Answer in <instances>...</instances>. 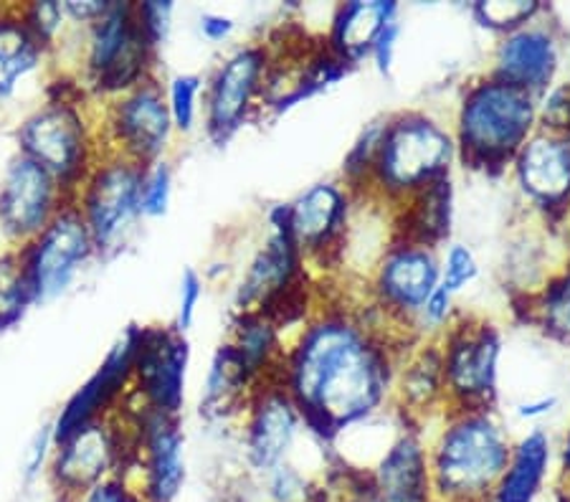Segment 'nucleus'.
I'll return each instance as SVG.
<instances>
[{
  "mask_svg": "<svg viewBox=\"0 0 570 502\" xmlns=\"http://www.w3.org/2000/svg\"><path fill=\"white\" fill-rule=\"evenodd\" d=\"M538 127L570 137V81H558L538 99Z\"/></svg>",
  "mask_w": 570,
  "mask_h": 502,
  "instance_id": "obj_37",
  "label": "nucleus"
},
{
  "mask_svg": "<svg viewBox=\"0 0 570 502\" xmlns=\"http://www.w3.org/2000/svg\"><path fill=\"white\" fill-rule=\"evenodd\" d=\"M173 132L176 130H173L165 87L153 77L127 95L112 99L107 115L105 150L150 168L163 160Z\"/></svg>",
  "mask_w": 570,
  "mask_h": 502,
  "instance_id": "obj_15",
  "label": "nucleus"
},
{
  "mask_svg": "<svg viewBox=\"0 0 570 502\" xmlns=\"http://www.w3.org/2000/svg\"><path fill=\"white\" fill-rule=\"evenodd\" d=\"M514 299H522L514 309H522L525 323L538 327L550 341L570 345V262L548 274L535 292Z\"/></svg>",
  "mask_w": 570,
  "mask_h": 502,
  "instance_id": "obj_30",
  "label": "nucleus"
},
{
  "mask_svg": "<svg viewBox=\"0 0 570 502\" xmlns=\"http://www.w3.org/2000/svg\"><path fill=\"white\" fill-rule=\"evenodd\" d=\"M553 467V440L546 429H530L512 442L508 467L490 502H538L548 485V474Z\"/></svg>",
  "mask_w": 570,
  "mask_h": 502,
  "instance_id": "obj_27",
  "label": "nucleus"
},
{
  "mask_svg": "<svg viewBox=\"0 0 570 502\" xmlns=\"http://www.w3.org/2000/svg\"><path fill=\"white\" fill-rule=\"evenodd\" d=\"M135 6H137V23H140L147 41L153 43V49L158 51L170 36L173 11H176V6H173L170 0H147V3H135Z\"/></svg>",
  "mask_w": 570,
  "mask_h": 502,
  "instance_id": "obj_40",
  "label": "nucleus"
},
{
  "mask_svg": "<svg viewBox=\"0 0 570 502\" xmlns=\"http://www.w3.org/2000/svg\"><path fill=\"white\" fill-rule=\"evenodd\" d=\"M200 299H204V277H200V274L193 267H188L180 277L178 315H176V323H173L180 333H188L193 323H196V313H198Z\"/></svg>",
  "mask_w": 570,
  "mask_h": 502,
  "instance_id": "obj_41",
  "label": "nucleus"
},
{
  "mask_svg": "<svg viewBox=\"0 0 570 502\" xmlns=\"http://www.w3.org/2000/svg\"><path fill=\"white\" fill-rule=\"evenodd\" d=\"M480 277V262L466 244H449L441 254V287H446L452 295L464 292L469 285H474Z\"/></svg>",
  "mask_w": 570,
  "mask_h": 502,
  "instance_id": "obj_35",
  "label": "nucleus"
},
{
  "mask_svg": "<svg viewBox=\"0 0 570 502\" xmlns=\"http://www.w3.org/2000/svg\"><path fill=\"white\" fill-rule=\"evenodd\" d=\"M73 502H147V500L142 495V490L137 488V482L130 480V474H119V478L99 482L97 488H91Z\"/></svg>",
  "mask_w": 570,
  "mask_h": 502,
  "instance_id": "obj_42",
  "label": "nucleus"
},
{
  "mask_svg": "<svg viewBox=\"0 0 570 502\" xmlns=\"http://www.w3.org/2000/svg\"><path fill=\"white\" fill-rule=\"evenodd\" d=\"M137 429V467L147 502H176L186 485V436L180 419L142 409Z\"/></svg>",
  "mask_w": 570,
  "mask_h": 502,
  "instance_id": "obj_22",
  "label": "nucleus"
},
{
  "mask_svg": "<svg viewBox=\"0 0 570 502\" xmlns=\"http://www.w3.org/2000/svg\"><path fill=\"white\" fill-rule=\"evenodd\" d=\"M252 391L254 381L249 378V373L244 371L232 345L224 343L216 351L214 361H210L206 391L204 398H200V414L224 419L228 414H236V411H244Z\"/></svg>",
  "mask_w": 570,
  "mask_h": 502,
  "instance_id": "obj_31",
  "label": "nucleus"
},
{
  "mask_svg": "<svg viewBox=\"0 0 570 502\" xmlns=\"http://www.w3.org/2000/svg\"><path fill=\"white\" fill-rule=\"evenodd\" d=\"M454 163L452 125L439 120L429 109L385 115L365 198L395 211L431 183L452 176Z\"/></svg>",
  "mask_w": 570,
  "mask_h": 502,
  "instance_id": "obj_4",
  "label": "nucleus"
},
{
  "mask_svg": "<svg viewBox=\"0 0 570 502\" xmlns=\"http://www.w3.org/2000/svg\"><path fill=\"white\" fill-rule=\"evenodd\" d=\"M441 285V254L434 246L391 239L365 279V303L389 327L395 341H421L416 323L426 299Z\"/></svg>",
  "mask_w": 570,
  "mask_h": 502,
  "instance_id": "obj_5",
  "label": "nucleus"
},
{
  "mask_svg": "<svg viewBox=\"0 0 570 502\" xmlns=\"http://www.w3.org/2000/svg\"><path fill=\"white\" fill-rule=\"evenodd\" d=\"M391 409L406 422L421 426H429L446 411L444 365L436 337H424L403 351L395 368Z\"/></svg>",
  "mask_w": 570,
  "mask_h": 502,
  "instance_id": "obj_24",
  "label": "nucleus"
},
{
  "mask_svg": "<svg viewBox=\"0 0 570 502\" xmlns=\"http://www.w3.org/2000/svg\"><path fill=\"white\" fill-rule=\"evenodd\" d=\"M401 16V6L395 0H351L337 3L330 18L327 33L322 36L330 53L345 63V67H361L371 59V49L385 26Z\"/></svg>",
  "mask_w": 570,
  "mask_h": 502,
  "instance_id": "obj_25",
  "label": "nucleus"
},
{
  "mask_svg": "<svg viewBox=\"0 0 570 502\" xmlns=\"http://www.w3.org/2000/svg\"><path fill=\"white\" fill-rule=\"evenodd\" d=\"M560 59H563V31L550 6H546V11L530 23L500 36L487 75L540 99L558 85Z\"/></svg>",
  "mask_w": 570,
  "mask_h": 502,
  "instance_id": "obj_16",
  "label": "nucleus"
},
{
  "mask_svg": "<svg viewBox=\"0 0 570 502\" xmlns=\"http://www.w3.org/2000/svg\"><path fill=\"white\" fill-rule=\"evenodd\" d=\"M226 343L234 348L236 358L242 361L254 386L264 378L277 376L284 348H287L284 333L269 317L259 313H236L232 323V337Z\"/></svg>",
  "mask_w": 570,
  "mask_h": 502,
  "instance_id": "obj_28",
  "label": "nucleus"
},
{
  "mask_svg": "<svg viewBox=\"0 0 570 502\" xmlns=\"http://www.w3.org/2000/svg\"><path fill=\"white\" fill-rule=\"evenodd\" d=\"M269 67V43L256 41L238 46L216 67L204 89L206 135L216 148L232 142L242 127L262 112Z\"/></svg>",
  "mask_w": 570,
  "mask_h": 502,
  "instance_id": "obj_12",
  "label": "nucleus"
},
{
  "mask_svg": "<svg viewBox=\"0 0 570 502\" xmlns=\"http://www.w3.org/2000/svg\"><path fill=\"white\" fill-rule=\"evenodd\" d=\"M542 11H546V3H540V0H512V3H504V0H490L487 3V0H480V3L469 8V13H472L480 29L498 36L520 29V26L530 23Z\"/></svg>",
  "mask_w": 570,
  "mask_h": 502,
  "instance_id": "obj_32",
  "label": "nucleus"
},
{
  "mask_svg": "<svg viewBox=\"0 0 570 502\" xmlns=\"http://www.w3.org/2000/svg\"><path fill=\"white\" fill-rule=\"evenodd\" d=\"M558 406V398L556 396H540V398H532V401H522V404L514 406V414L522 422H538V419L553 414Z\"/></svg>",
  "mask_w": 570,
  "mask_h": 502,
  "instance_id": "obj_47",
  "label": "nucleus"
},
{
  "mask_svg": "<svg viewBox=\"0 0 570 502\" xmlns=\"http://www.w3.org/2000/svg\"><path fill=\"white\" fill-rule=\"evenodd\" d=\"M198 29H200V36H204L206 41H226L228 36L234 33L236 23L232 16H224V13H204L200 16L198 21Z\"/></svg>",
  "mask_w": 570,
  "mask_h": 502,
  "instance_id": "obj_46",
  "label": "nucleus"
},
{
  "mask_svg": "<svg viewBox=\"0 0 570 502\" xmlns=\"http://www.w3.org/2000/svg\"><path fill=\"white\" fill-rule=\"evenodd\" d=\"M63 204H69V198L59 183L18 152L0 180V234L18 249L36 239Z\"/></svg>",
  "mask_w": 570,
  "mask_h": 502,
  "instance_id": "obj_20",
  "label": "nucleus"
},
{
  "mask_svg": "<svg viewBox=\"0 0 570 502\" xmlns=\"http://www.w3.org/2000/svg\"><path fill=\"white\" fill-rule=\"evenodd\" d=\"M91 257H97L95 239L77 200H69L36 239L18 246L16 267L33 305H43L67 292Z\"/></svg>",
  "mask_w": 570,
  "mask_h": 502,
  "instance_id": "obj_9",
  "label": "nucleus"
},
{
  "mask_svg": "<svg viewBox=\"0 0 570 502\" xmlns=\"http://www.w3.org/2000/svg\"><path fill=\"white\" fill-rule=\"evenodd\" d=\"M411 348V345H409ZM406 345L367 303L315 309L284 348L277 378L299 409L305 432L333 450L393 406L395 368Z\"/></svg>",
  "mask_w": 570,
  "mask_h": 502,
  "instance_id": "obj_1",
  "label": "nucleus"
},
{
  "mask_svg": "<svg viewBox=\"0 0 570 502\" xmlns=\"http://www.w3.org/2000/svg\"><path fill=\"white\" fill-rule=\"evenodd\" d=\"M510 176L520 198L546 224L570 216V137L538 130L514 155Z\"/></svg>",
  "mask_w": 570,
  "mask_h": 502,
  "instance_id": "obj_18",
  "label": "nucleus"
},
{
  "mask_svg": "<svg viewBox=\"0 0 570 502\" xmlns=\"http://www.w3.org/2000/svg\"><path fill=\"white\" fill-rule=\"evenodd\" d=\"M244 414V450L252 472L264 478L279 464L292 462L305 422L277 376L256 383Z\"/></svg>",
  "mask_w": 570,
  "mask_h": 502,
  "instance_id": "obj_19",
  "label": "nucleus"
},
{
  "mask_svg": "<svg viewBox=\"0 0 570 502\" xmlns=\"http://www.w3.org/2000/svg\"><path fill=\"white\" fill-rule=\"evenodd\" d=\"M563 46H566V51H568V59H570V31H568V33H563Z\"/></svg>",
  "mask_w": 570,
  "mask_h": 502,
  "instance_id": "obj_49",
  "label": "nucleus"
},
{
  "mask_svg": "<svg viewBox=\"0 0 570 502\" xmlns=\"http://www.w3.org/2000/svg\"><path fill=\"white\" fill-rule=\"evenodd\" d=\"M357 198L343 180H320L284 204L287 226L309 267L343 264Z\"/></svg>",
  "mask_w": 570,
  "mask_h": 502,
  "instance_id": "obj_14",
  "label": "nucleus"
},
{
  "mask_svg": "<svg viewBox=\"0 0 570 502\" xmlns=\"http://www.w3.org/2000/svg\"><path fill=\"white\" fill-rule=\"evenodd\" d=\"M16 140L18 152L49 173L69 200H77L79 188L102 155L81 107L67 97L51 99L26 117Z\"/></svg>",
  "mask_w": 570,
  "mask_h": 502,
  "instance_id": "obj_6",
  "label": "nucleus"
},
{
  "mask_svg": "<svg viewBox=\"0 0 570 502\" xmlns=\"http://www.w3.org/2000/svg\"><path fill=\"white\" fill-rule=\"evenodd\" d=\"M21 11L36 39L49 49V46L57 41V36L61 33L63 21H67V16H63V6L57 3V0H36L31 6H21Z\"/></svg>",
  "mask_w": 570,
  "mask_h": 502,
  "instance_id": "obj_39",
  "label": "nucleus"
},
{
  "mask_svg": "<svg viewBox=\"0 0 570 502\" xmlns=\"http://www.w3.org/2000/svg\"><path fill=\"white\" fill-rule=\"evenodd\" d=\"M61 6H63V16H67L69 21L87 26L89 29V26L107 11L109 0H69V3H61Z\"/></svg>",
  "mask_w": 570,
  "mask_h": 502,
  "instance_id": "obj_45",
  "label": "nucleus"
},
{
  "mask_svg": "<svg viewBox=\"0 0 570 502\" xmlns=\"http://www.w3.org/2000/svg\"><path fill=\"white\" fill-rule=\"evenodd\" d=\"M454 222V180L439 178L406 204L391 211L393 239H406L439 249L452 236Z\"/></svg>",
  "mask_w": 570,
  "mask_h": 502,
  "instance_id": "obj_26",
  "label": "nucleus"
},
{
  "mask_svg": "<svg viewBox=\"0 0 570 502\" xmlns=\"http://www.w3.org/2000/svg\"><path fill=\"white\" fill-rule=\"evenodd\" d=\"M456 313H459V309H456V295H452V292H449L446 287L439 285L434 289V295L426 299V305H424V309H421V315H419L416 333H419L421 341H424V337H439L441 333L446 331L449 325L454 323Z\"/></svg>",
  "mask_w": 570,
  "mask_h": 502,
  "instance_id": "obj_38",
  "label": "nucleus"
},
{
  "mask_svg": "<svg viewBox=\"0 0 570 502\" xmlns=\"http://www.w3.org/2000/svg\"><path fill=\"white\" fill-rule=\"evenodd\" d=\"M401 31H403V26H401L399 18H395L393 23L385 26V29L379 33V39H375V43H373L371 61H373V67H375V71H379L381 77H391L393 75L395 49H399Z\"/></svg>",
  "mask_w": 570,
  "mask_h": 502,
  "instance_id": "obj_44",
  "label": "nucleus"
},
{
  "mask_svg": "<svg viewBox=\"0 0 570 502\" xmlns=\"http://www.w3.org/2000/svg\"><path fill=\"white\" fill-rule=\"evenodd\" d=\"M145 170L137 163L102 150L97 166L77 194V206L89 226L97 254L122 249L127 234L142 218V180Z\"/></svg>",
  "mask_w": 570,
  "mask_h": 502,
  "instance_id": "obj_10",
  "label": "nucleus"
},
{
  "mask_svg": "<svg viewBox=\"0 0 570 502\" xmlns=\"http://www.w3.org/2000/svg\"><path fill=\"white\" fill-rule=\"evenodd\" d=\"M558 462H560V482H563V490L570 492V426L563 436V444H560Z\"/></svg>",
  "mask_w": 570,
  "mask_h": 502,
  "instance_id": "obj_48",
  "label": "nucleus"
},
{
  "mask_svg": "<svg viewBox=\"0 0 570 502\" xmlns=\"http://www.w3.org/2000/svg\"><path fill=\"white\" fill-rule=\"evenodd\" d=\"M307 267L305 254L299 252L287 226L284 206H274L269 211V236L254 254L249 269L236 289V313L277 315L294 297L312 287Z\"/></svg>",
  "mask_w": 570,
  "mask_h": 502,
  "instance_id": "obj_13",
  "label": "nucleus"
},
{
  "mask_svg": "<svg viewBox=\"0 0 570 502\" xmlns=\"http://www.w3.org/2000/svg\"><path fill=\"white\" fill-rule=\"evenodd\" d=\"M137 460V432L130 442L115 416L97 419L53 446L49 482L59 502H73L99 482L127 474Z\"/></svg>",
  "mask_w": 570,
  "mask_h": 502,
  "instance_id": "obj_11",
  "label": "nucleus"
},
{
  "mask_svg": "<svg viewBox=\"0 0 570 502\" xmlns=\"http://www.w3.org/2000/svg\"><path fill=\"white\" fill-rule=\"evenodd\" d=\"M429 440L434 502H490L512 454L498 409H446Z\"/></svg>",
  "mask_w": 570,
  "mask_h": 502,
  "instance_id": "obj_2",
  "label": "nucleus"
},
{
  "mask_svg": "<svg viewBox=\"0 0 570 502\" xmlns=\"http://www.w3.org/2000/svg\"><path fill=\"white\" fill-rule=\"evenodd\" d=\"M155 53L137 23V6L109 0L107 11L89 26L87 85L102 97H122L155 77Z\"/></svg>",
  "mask_w": 570,
  "mask_h": 502,
  "instance_id": "obj_8",
  "label": "nucleus"
},
{
  "mask_svg": "<svg viewBox=\"0 0 570 502\" xmlns=\"http://www.w3.org/2000/svg\"><path fill=\"white\" fill-rule=\"evenodd\" d=\"M8 257H11V252H6V254L0 252V267H3V264H6V259H8Z\"/></svg>",
  "mask_w": 570,
  "mask_h": 502,
  "instance_id": "obj_50",
  "label": "nucleus"
},
{
  "mask_svg": "<svg viewBox=\"0 0 570 502\" xmlns=\"http://www.w3.org/2000/svg\"><path fill=\"white\" fill-rule=\"evenodd\" d=\"M173 198V168L168 160H158L145 170L142 180V218H160L168 214Z\"/></svg>",
  "mask_w": 570,
  "mask_h": 502,
  "instance_id": "obj_36",
  "label": "nucleus"
},
{
  "mask_svg": "<svg viewBox=\"0 0 570 502\" xmlns=\"http://www.w3.org/2000/svg\"><path fill=\"white\" fill-rule=\"evenodd\" d=\"M538 130V97L484 75L469 79L454 112L456 160L464 168L500 178Z\"/></svg>",
  "mask_w": 570,
  "mask_h": 502,
  "instance_id": "obj_3",
  "label": "nucleus"
},
{
  "mask_svg": "<svg viewBox=\"0 0 570 502\" xmlns=\"http://www.w3.org/2000/svg\"><path fill=\"white\" fill-rule=\"evenodd\" d=\"M46 46L36 39L21 8H0V99L11 97L18 81L39 69Z\"/></svg>",
  "mask_w": 570,
  "mask_h": 502,
  "instance_id": "obj_29",
  "label": "nucleus"
},
{
  "mask_svg": "<svg viewBox=\"0 0 570 502\" xmlns=\"http://www.w3.org/2000/svg\"><path fill=\"white\" fill-rule=\"evenodd\" d=\"M446 409H498L502 331L492 319L456 313L439 337Z\"/></svg>",
  "mask_w": 570,
  "mask_h": 502,
  "instance_id": "obj_7",
  "label": "nucleus"
},
{
  "mask_svg": "<svg viewBox=\"0 0 570 502\" xmlns=\"http://www.w3.org/2000/svg\"><path fill=\"white\" fill-rule=\"evenodd\" d=\"M204 89L206 85L198 75H176L168 81L165 99H168L173 130L180 135H190L196 130L200 112V91Z\"/></svg>",
  "mask_w": 570,
  "mask_h": 502,
  "instance_id": "obj_33",
  "label": "nucleus"
},
{
  "mask_svg": "<svg viewBox=\"0 0 570 502\" xmlns=\"http://www.w3.org/2000/svg\"><path fill=\"white\" fill-rule=\"evenodd\" d=\"M266 502H309L317 480L302 472L294 462H284L262 478Z\"/></svg>",
  "mask_w": 570,
  "mask_h": 502,
  "instance_id": "obj_34",
  "label": "nucleus"
},
{
  "mask_svg": "<svg viewBox=\"0 0 570 502\" xmlns=\"http://www.w3.org/2000/svg\"><path fill=\"white\" fill-rule=\"evenodd\" d=\"M137 337H140V325H127L105 355V361L99 363V368L73 391V396L59 411L57 422H51L53 446L79 432L81 426L112 416L125 391L132 388Z\"/></svg>",
  "mask_w": 570,
  "mask_h": 502,
  "instance_id": "obj_21",
  "label": "nucleus"
},
{
  "mask_svg": "<svg viewBox=\"0 0 570 502\" xmlns=\"http://www.w3.org/2000/svg\"><path fill=\"white\" fill-rule=\"evenodd\" d=\"M53 454V424H46L36 432V436L29 444V450L23 454V480L33 482L41 478L43 470H49Z\"/></svg>",
  "mask_w": 570,
  "mask_h": 502,
  "instance_id": "obj_43",
  "label": "nucleus"
},
{
  "mask_svg": "<svg viewBox=\"0 0 570 502\" xmlns=\"http://www.w3.org/2000/svg\"><path fill=\"white\" fill-rule=\"evenodd\" d=\"M190 343L176 325H142L137 337L132 388L142 409L180 419L186 406Z\"/></svg>",
  "mask_w": 570,
  "mask_h": 502,
  "instance_id": "obj_17",
  "label": "nucleus"
},
{
  "mask_svg": "<svg viewBox=\"0 0 570 502\" xmlns=\"http://www.w3.org/2000/svg\"><path fill=\"white\" fill-rule=\"evenodd\" d=\"M367 482L381 502H434L426 426L399 416V429L375 456Z\"/></svg>",
  "mask_w": 570,
  "mask_h": 502,
  "instance_id": "obj_23",
  "label": "nucleus"
}]
</instances>
